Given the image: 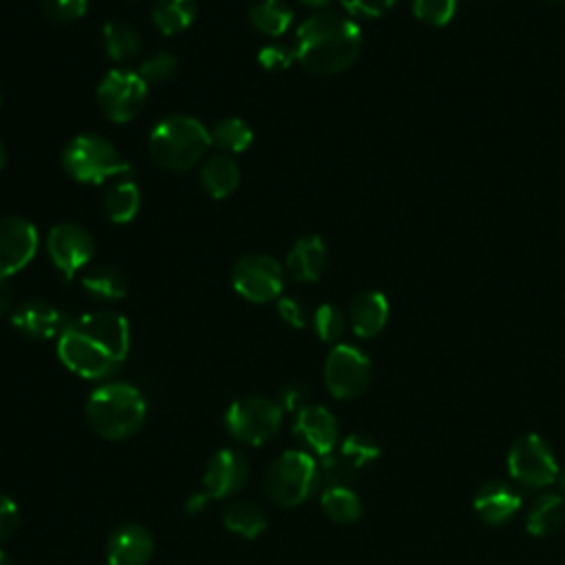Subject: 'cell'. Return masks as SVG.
I'll return each instance as SVG.
<instances>
[{"instance_id": "ee69618b", "label": "cell", "mask_w": 565, "mask_h": 565, "mask_svg": "<svg viewBox=\"0 0 565 565\" xmlns=\"http://www.w3.org/2000/svg\"><path fill=\"white\" fill-rule=\"evenodd\" d=\"M0 565H13L11 556H9L4 550H0Z\"/></svg>"}, {"instance_id": "d590c367", "label": "cell", "mask_w": 565, "mask_h": 565, "mask_svg": "<svg viewBox=\"0 0 565 565\" xmlns=\"http://www.w3.org/2000/svg\"><path fill=\"white\" fill-rule=\"evenodd\" d=\"M296 60V53L294 49H289L287 44L282 42H271V44H265L260 51H258V62L265 71L269 73H278V71H285L289 68V64Z\"/></svg>"}, {"instance_id": "7dc6e473", "label": "cell", "mask_w": 565, "mask_h": 565, "mask_svg": "<svg viewBox=\"0 0 565 565\" xmlns=\"http://www.w3.org/2000/svg\"><path fill=\"white\" fill-rule=\"evenodd\" d=\"M550 2H565V0H550Z\"/></svg>"}, {"instance_id": "4dcf8cb0", "label": "cell", "mask_w": 565, "mask_h": 565, "mask_svg": "<svg viewBox=\"0 0 565 565\" xmlns=\"http://www.w3.org/2000/svg\"><path fill=\"white\" fill-rule=\"evenodd\" d=\"M210 141L221 152L236 154V152H245L252 146L254 130L247 121L238 117H225L210 130Z\"/></svg>"}, {"instance_id": "f6af8a7d", "label": "cell", "mask_w": 565, "mask_h": 565, "mask_svg": "<svg viewBox=\"0 0 565 565\" xmlns=\"http://www.w3.org/2000/svg\"><path fill=\"white\" fill-rule=\"evenodd\" d=\"M4 163H7V150H4V146H2V141H0V170L4 168Z\"/></svg>"}, {"instance_id": "ffe728a7", "label": "cell", "mask_w": 565, "mask_h": 565, "mask_svg": "<svg viewBox=\"0 0 565 565\" xmlns=\"http://www.w3.org/2000/svg\"><path fill=\"white\" fill-rule=\"evenodd\" d=\"M327 260L329 256L324 241L316 234H307L291 245L285 260V271L298 282H313L322 276Z\"/></svg>"}, {"instance_id": "44dd1931", "label": "cell", "mask_w": 565, "mask_h": 565, "mask_svg": "<svg viewBox=\"0 0 565 565\" xmlns=\"http://www.w3.org/2000/svg\"><path fill=\"white\" fill-rule=\"evenodd\" d=\"M388 320V302L382 291H360L349 305V322L355 335L373 338Z\"/></svg>"}, {"instance_id": "f35d334b", "label": "cell", "mask_w": 565, "mask_h": 565, "mask_svg": "<svg viewBox=\"0 0 565 565\" xmlns=\"http://www.w3.org/2000/svg\"><path fill=\"white\" fill-rule=\"evenodd\" d=\"M307 397H309L307 388H305L302 384L291 382V384H287V386L280 388V393H278V406H280L282 411H289V413L294 411V413H298V411H302V408L307 406Z\"/></svg>"}, {"instance_id": "7402d4cb", "label": "cell", "mask_w": 565, "mask_h": 565, "mask_svg": "<svg viewBox=\"0 0 565 565\" xmlns=\"http://www.w3.org/2000/svg\"><path fill=\"white\" fill-rule=\"evenodd\" d=\"M241 183V170L232 154L214 152L201 166V185L212 199L230 196Z\"/></svg>"}, {"instance_id": "f546056e", "label": "cell", "mask_w": 565, "mask_h": 565, "mask_svg": "<svg viewBox=\"0 0 565 565\" xmlns=\"http://www.w3.org/2000/svg\"><path fill=\"white\" fill-rule=\"evenodd\" d=\"M322 512L335 523H353L362 516V503L353 490L344 483L329 486L320 497Z\"/></svg>"}, {"instance_id": "8d00e7d4", "label": "cell", "mask_w": 565, "mask_h": 565, "mask_svg": "<svg viewBox=\"0 0 565 565\" xmlns=\"http://www.w3.org/2000/svg\"><path fill=\"white\" fill-rule=\"evenodd\" d=\"M340 2L351 15L377 18V15H384L386 11H391L397 0H340Z\"/></svg>"}, {"instance_id": "52a82bcc", "label": "cell", "mask_w": 565, "mask_h": 565, "mask_svg": "<svg viewBox=\"0 0 565 565\" xmlns=\"http://www.w3.org/2000/svg\"><path fill=\"white\" fill-rule=\"evenodd\" d=\"M282 413L285 411L278 406V402L260 395H249L234 399L227 406L223 422L234 439L249 446H263L278 433Z\"/></svg>"}, {"instance_id": "836d02e7", "label": "cell", "mask_w": 565, "mask_h": 565, "mask_svg": "<svg viewBox=\"0 0 565 565\" xmlns=\"http://www.w3.org/2000/svg\"><path fill=\"white\" fill-rule=\"evenodd\" d=\"M88 0H42V13L53 24H71L84 18Z\"/></svg>"}, {"instance_id": "3957f363", "label": "cell", "mask_w": 565, "mask_h": 565, "mask_svg": "<svg viewBox=\"0 0 565 565\" xmlns=\"http://www.w3.org/2000/svg\"><path fill=\"white\" fill-rule=\"evenodd\" d=\"M86 422L104 439L121 441L132 437L146 422V397L126 382L97 386L86 399Z\"/></svg>"}, {"instance_id": "cb8c5ba5", "label": "cell", "mask_w": 565, "mask_h": 565, "mask_svg": "<svg viewBox=\"0 0 565 565\" xmlns=\"http://www.w3.org/2000/svg\"><path fill=\"white\" fill-rule=\"evenodd\" d=\"M196 0H154L150 15L159 33L177 35L192 26V22L196 20Z\"/></svg>"}, {"instance_id": "e0dca14e", "label": "cell", "mask_w": 565, "mask_h": 565, "mask_svg": "<svg viewBox=\"0 0 565 565\" xmlns=\"http://www.w3.org/2000/svg\"><path fill=\"white\" fill-rule=\"evenodd\" d=\"M11 324L18 333L31 340H51L62 333L64 316L44 300H26L11 311Z\"/></svg>"}, {"instance_id": "ab89813d", "label": "cell", "mask_w": 565, "mask_h": 565, "mask_svg": "<svg viewBox=\"0 0 565 565\" xmlns=\"http://www.w3.org/2000/svg\"><path fill=\"white\" fill-rule=\"evenodd\" d=\"M278 316L296 329H302L307 324V311H305L302 302L296 300V298H280L278 300Z\"/></svg>"}, {"instance_id": "d6986e66", "label": "cell", "mask_w": 565, "mask_h": 565, "mask_svg": "<svg viewBox=\"0 0 565 565\" xmlns=\"http://www.w3.org/2000/svg\"><path fill=\"white\" fill-rule=\"evenodd\" d=\"M477 516L490 525H501L521 508V494L503 481H486L472 501Z\"/></svg>"}, {"instance_id": "f1b7e54d", "label": "cell", "mask_w": 565, "mask_h": 565, "mask_svg": "<svg viewBox=\"0 0 565 565\" xmlns=\"http://www.w3.org/2000/svg\"><path fill=\"white\" fill-rule=\"evenodd\" d=\"M223 525L232 534H238V536L252 541L267 530L269 521H267V514L263 512V508H258L256 503L238 501L225 510Z\"/></svg>"}, {"instance_id": "83f0119b", "label": "cell", "mask_w": 565, "mask_h": 565, "mask_svg": "<svg viewBox=\"0 0 565 565\" xmlns=\"http://www.w3.org/2000/svg\"><path fill=\"white\" fill-rule=\"evenodd\" d=\"M565 521V501L561 494H541L527 512V532L534 536H550L558 532Z\"/></svg>"}, {"instance_id": "30bf717a", "label": "cell", "mask_w": 565, "mask_h": 565, "mask_svg": "<svg viewBox=\"0 0 565 565\" xmlns=\"http://www.w3.org/2000/svg\"><path fill=\"white\" fill-rule=\"evenodd\" d=\"M46 252L55 269L66 280H73L77 271H82L90 263L95 254V241L86 227L71 221H62L49 230Z\"/></svg>"}, {"instance_id": "9c48e42d", "label": "cell", "mask_w": 565, "mask_h": 565, "mask_svg": "<svg viewBox=\"0 0 565 565\" xmlns=\"http://www.w3.org/2000/svg\"><path fill=\"white\" fill-rule=\"evenodd\" d=\"M148 97V84L137 71L113 68L97 86V106L106 119L126 124L139 115Z\"/></svg>"}, {"instance_id": "c3c4849f", "label": "cell", "mask_w": 565, "mask_h": 565, "mask_svg": "<svg viewBox=\"0 0 565 565\" xmlns=\"http://www.w3.org/2000/svg\"><path fill=\"white\" fill-rule=\"evenodd\" d=\"M0 106H2V95H0Z\"/></svg>"}, {"instance_id": "484cf974", "label": "cell", "mask_w": 565, "mask_h": 565, "mask_svg": "<svg viewBox=\"0 0 565 565\" xmlns=\"http://www.w3.org/2000/svg\"><path fill=\"white\" fill-rule=\"evenodd\" d=\"M102 38H104L106 55L113 62H119V64L130 62L141 51V35L137 33V29L132 24H128L124 20L106 22Z\"/></svg>"}, {"instance_id": "bcb514c9", "label": "cell", "mask_w": 565, "mask_h": 565, "mask_svg": "<svg viewBox=\"0 0 565 565\" xmlns=\"http://www.w3.org/2000/svg\"><path fill=\"white\" fill-rule=\"evenodd\" d=\"M558 486H561V490L565 492V470L558 472Z\"/></svg>"}, {"instance_id": "4316f807", "label": "cell", "mask_w": 565, "mask_h": 565, "mask_svg": "<svg viewBox=\"0 0 565 565\" xmlns=\"http://www.w3.org/2000/svg\"><path fill=\"white\" fill-rule=\"evenodd\" d=\"M247 18L258 33L267 38H278L291 26L294 11L285 0H260L249 9Z\"/></svg>"}, {"instance_id": "74e56055", "label": "cell", "mask_w": 565, "mask_h": 565, "mask_svg": "<svg viewBox=\"0 0 565 565\" xmlns=\"http://www.w3.org/2000/svg\"><path fill=\"white\" fill-rule=\"evenodd\" d=\"M20 523V510L18 503L0 492V543H4Z\"/></svg>"}, {"instance_id": "8992f818", "label": "cell", "mask_w": 565, "mask_h": 565, "mask_svg": "<svg viewBox=\"0 0 565 565\" xmlns=\"http://www.w3.org/2000/svg\"><path fill=\"white\" fill-rule=\"evenodd\" d=\"M320 470L305 450H285L265 472V492L280 508L307 501L318 488Z\"/></svg>"}, {"instance_id": "2e32d148", "label": "cell", "mask_w": 565, "mask_h": 565, "mask_svg": "<svg viewBox=\"0 0 565 565\" xmlns=\"http://www.w3.org/2000/svg\"><path fill=\"white\" fill-rule=\"evenodd\" d=\"M294 435L309 446L316 455L327 457L333 452L335 441H338V424L331 411L324 406H305L302 411L296 413V424H294Z\"/></svg>"}, {"instance_id": "ac0fdd59", "label": "cell", "mask_w": 565, "mask_h": 565, "mask_svg": "<svg viewBox=\"0 0 565 565\" xmlns=\"http://www.w3.org/2000/svg\"><path fill=\"white\" fill-rule=\"evenodd\" d=\"M377 457H380V446L375 444V439L362 433H353L342 441L338 455L322 457V468L329 479H342L347 472L360 470L371 461H375Z\"/></svg>"}, {"instance_id": "7a4b0ae2", "label": "cell", "mask_w": 565, "mask_h": 565, "mask_svg": "<svg viewBox=\"0 0 565 565\" xmlns=\"http://www.w3.org/2000/svg\"><path fill=\"white\" fill-rule=\"evenodd\" d=\"M360 51V26L338 11H316L296 31V60L311 75L342 73L358 60Z\"/></svg>"}, {"instance_id": "b9f144b4", "label": "cell", "mask_w": 565, "mask_h": 565, "mask_svg": "<svg viewBox=\"0 0 565 565\" xmlns=\"http://www.w3.org/2000/svg\"><path fill=\"white\" fill-rule=\"evenodd\" d=\"M11 305V287H9V278L0 276V316L7 313Z\"/></svg>"}, {"instance_id": "8fae6325", "label": "cell", "mask_w": 565, "mask_h": 565, "mask_svg": "<svg viewBox=\"0 0 565 565\" xmlns=\"http://www.w3.org/2000/svg\"><path fill=\"white\" fill-rule=\"evenodd\" d=\"M508 472L523 486L543 488L558 479V463L550 446L534 433L514 441L508 452Z\"/></svg>"}, {"instance_id": "277c9868", "label": "cell", "mask_w": 565, "mask_h": 565, "mask_svg": "<svg viewBox=\"0 0 565 565\" xmlns=\"http://www.w3.org/2000/svg\"><path fill=\"white\" fill-rule=\"evenodd\" d=\"M210 146V130L196 117L181 113L159 119L148 137L152 161L172 172L194 168Z\"/></svg>"}, {"instance_id": "1f68e13d", "label": "cell", "mask_w": 565, "mask_h": 565, "mask_svg": "<svg viewBox=\"0 0 565 565\" xmlns=\"http://www.w3.org/2000/svg\"><path fill=\"white\" fill-rule=\"evenodd\" d=\"M177 68H179V62H177V57H174L172 53H168V51H157V53H152L150 57H146V60L141 62V66H139L137 73H139L141 79L150 86V84H163V82L172 79L174 73H177Z\"/></svg>"}, {"instance_id": "603a6c76", "label": "cell", "mask_w": 565, "mask_h": 565, "mask_svg": "<svg viewBox=\"0 0 565 565\" xmlns=\"http://www.w3.org/2000/svg\"><path fill=\"white\" fill-rule=\"evenodd\" d=\"M82 289L99 302H115L121 300L128 291V282L124 274L110 265H97L82 274L79 278Z\"/></svg>"}, {"instance_id": "ba28073f", "label": "cell", "mask_w": 565, "mask_h": 565, "mask_svg": "<svg viewBox=\"0 0 565 565\" xmlns=\"http://www.w3.org/2000/svg\"><path fill=\"white\" fill-rule=\"evenodd\" d=\"M232 287L249 302H271L282 294L285 267L269 254H245L232 267Z\"/></svg>"}, {"instance_id": "7c38bea8", "label": "cell", "mask_w": 565, "mask_h": 565, "mask_svg": "<svg viewBox=\"0 0 565 565\" xmlns=\"http://www.w3.org/2000/svg\"><path fill=\"white\" fill-rule=\"evenodd\" d=\"M371 380V362L369 358L351 347L335 344L324 362V384L329 393L338 399L358 397Z\"/></svg>"}, {"instance_id": "5bb4252c", "label": "cell", "mask_w": 565, "mask_h": 565, "mask_svg": "<svg viewBox=\"0 0 565 565\" xmlns=\"http://www.w3.org/2000/svg\"><path fill=\"white\" fill-rule=\"evenodd\" d=\"M249 477V463L243 452L234 448L216 450L203 472V488L212 499H225L243 490Z\"/></svg>"}, {"instance_id": "e575fe53", "label": "cell", "mask_w": 565, "mask_h": 565, "mask_svg": "<svg viewBox=\"0 0 565 565\" xmlns=\"http://www.w3.org/2000/svg\"><path fill=\"white\" fill-rule=\"evenodd\" d=\"M455 4L457 0H413V11L419 20L433 26H444L452 20Z\"/></svg>"}, {"instance_id": "d4e9b609", "label": "cell", "mask_w": 565, "mask_h": 565, "mask_svg": "<svg viewBox=\"0 0 565 565\" xmlns=\"http://www.w3.org/2000/svg\"><path fill=\"white\" fill-rule=\"evenodd\" d=\"M104 214L110 223H130L141 207V192L132 181H117L104 194Z\"/></svg>"}, {"instance_id": "6da1fadb", "label": "cell", "mask_w": 565, "mask_h": 565, "mask_svg": "<svg viewBox=\"0 0 565 565\" xmlns=\"http://www.w3.org/2000/svg\"><path fill=\"white\" fill-rule=\"evenodd\" d=\"M130 351V324L115 309H95L66 322L57 358L84 380H104L121 369Z\"/></svg>"}, {"instance_id": "9a60e30c", "label": "cell", "mask_w": 565, "mask_h": 565, "mask_svg": "<svg viewBox=\"0 0 565 565\" xmlns=\"http://www.w3.org/2000/svg\"><path fill=\"white\" fill-rule=\"evenodd\" d=\"M154 539L139 523L117 527L106 543V565H146L152 558Z\"/></svg>"}, {"instance_id": "5b68a950", "label": "cell", "mask_w": 565, "mask_h": 565, "mask_svg": "<svg viewBox=\"0 0 565 565\" xmlns=\"http://www.w3.org/2000/svg\"><path fill=\"white\" fill-rule=\"evenodd\" d=\"M62 168L77 183H102L106 179L128 174L132 166L121 157L110 139L84 132L62 148Z\"/></svg>"}, {"instance_id": "4fadbf2b", "label": "cell", "mask_w": 565, "mask_h": 565, "mask_svg": "<svg viewBox=\"0 0 565 565\" xmlns=\"http://www.w3.org/2000/svg\"><path fill=\"white\" fill-rule=\"evenodd\" d=\"M40 234L33 221L24 216L0 218V276L11 278L24 269L38 254Z\"/></svg>"}, {"instance_id": "7bdbcfd3", "label": "cell", "mask_w": 565, "mask_h": 565, "mask_svg": "<svg viewBox=\"0 0 565 565\" xmlns=\"http://www.w3.org/2000/svg\"><path fill=\"white\" fill-rule=\"evenodd\" d=\"M296 2H300V4H305V7H311V9H322V7H327L331 0H296Z\"/></svg>"}, {"instance_id": "60d3db41", "label": "cell", "mask_w": 565, "mask_h": 565, "mask_svg": "<svg viewBox=\"0 0 565 565\" xmlns=\"http://www.w3.org/2000/svg\"><path fill=\"white\" fill-rule=\"evenodd\" d=\"M212 497L203 490V492H194L188 501H185V510H188V514H196V512H201L205 505H207V501H210Z\"/></svg>"}, {"instance_id": "d6a6232c", "label": "cell", "mask_w": 565, "mask_h": 565, "mask_svg": "<svg viewBox=\"0 0 565 565\" xmlns=\"http://www.w3.org/2000/svg\"><path fill=\"white\" fill-rule=\"evenodd\" d=\"M311 322L322 342H335L344 331V316L335 305H320L313 311Z\"/></svg>"}]
</instances>
